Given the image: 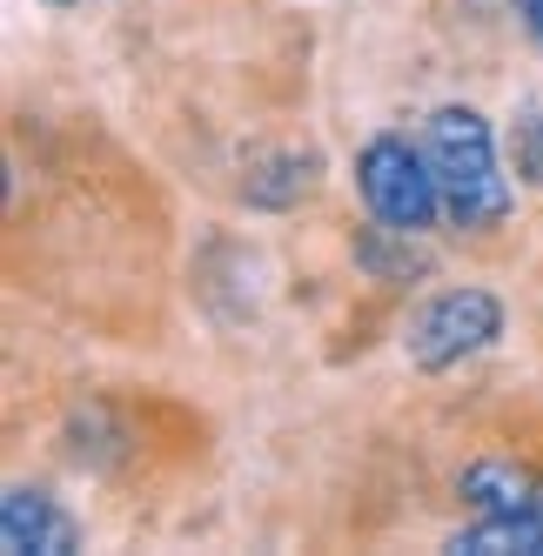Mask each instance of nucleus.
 <instances>
[{"label": "nucleus", "mask_w": 543, "mask_h": 556, "mask_svg": "<svg viewBox=\"0 0 543 556\" xmlns=\"http://www.w3.org/2000/svg\"><path fill=\"white\" fill-rule=\"evenodd\" d=\"M422 154L437 168V194H443V222L450 228H470V235H490L503 228V215L517 208V188L496 162V135L477 108H437L422 122Z\"/></svg>", "instance_id": "f257e3e1"}, {"label": "nucleus", "mask_w": 543, "mask_h": 556, "mask_svg": "<svg viewBox=\"0 0 543 556\" xmlns=\"http://www.w3.org/2000/svg\"><path fill=\"white\" fill-rule=\"evenodd\" d=\"M48 8H74V0H48Z\"/></svg>", "instance_id": "9b49d317"}, {"label": "nucleus", "mask_w": 543, "mask_h": 556, "mask_svg": "<svg viewBox=\"0 0 543 556\" xmlns=\"http://www.w3.org/2000/svg\"><path fill=\"white\" fill-rule=\"evenodd\" d=\"M349 255H356V268L369 275V282H382V289H409V282H422V275H430V249H422V235L390 228V222L356 228Z\"/></svg>", "instance_id": "423d86ee"}, {"label": "nucleus", "mask_w": 543, "mask_h": 556, "mask_svg": "<svg viewBox=\"0 0 543 556\" xmlns=\"http://www.w3.org/2000/svg\"><path fill=\"white\" fill-rule=\"evenodd\" d=\"M443 549L450 556H543V523L536 516H477Z\"/></svg>", "instance_id": "6e6552de"}, {"label": "nucleus", "mask_w": 543, "mask_h": 556, "mask_svg": "<svg viewBox=\"0 0 543 556\" xmlns=\"http://www.w3.org/2000/svg\"><path fill=\"white\" fill-rule=\"evenodd\" d=\"M456 496L477 516H536L543 523V469L517 456H477L456 476Z\"/></svg>", "instance_id": "39448f33"}, {"label": "nucleus", "mask_w": 543, "mask_h": 556, "mask_svg": "<svg viewBox=\"0 0 543 556\" xmlns=\"http://www.w3.org/2000/svg\"><path fill=\"white\" fill-rule=\"evenodd\" d=\"M503 336V302L490 289H443L430 295L416 315H409V336H403V355L422 369V376H443L456 363H470V355H483L490 342Z\"/></svg>", "instance_id": "7ed1b4c3"}, {"label": "nucleus", "mask_w": 543, "mask_h": 556, "mask_svg": "<svg viewBox=\"0 0 543 556\" xmlns=\"http://www.w3.org/2000/svg\"><path fill=\"white\" fill-rule=\"evenodd\" d=\"M308 188H316V154L289 148V154H268V162H255V168H249V181H242V202L276 215V208H295Z\"/></svg>", "instance_id": "0eeeda50"}, {"label": "nucleus", "mask_w": 543, "mask_h": 556, "mask_svg": "<svg viewBox=\"0 0 543 556\" xmlns=\"http://www.w3.org/2000/svg\"><path fill=\"white\" fill-rule=\"evenodd\" d=\"M517 21H523V34L543 48V0H517Z\"/></svg>", "instance_id": "9d476101"}, {"label": "nucleus", "mask_w": 543, "mask_h": 556, "mask_svg": "<svg viewBox=\"0 0 543 556\" xmlns=\"http://www.w3.org/2000/svg\"><path fill=\"white\" fill-rule=\"evenodd\" d=\"M510 175L523 188H543V108L536 101H523L510 114Z\"/></svg>", "instance_id": "1a4fd4ad"}, {"label": "nucleus", "mask_w": 543, "mask_h": 556, "mask_svg": "<svg viewBox=\"0 0 543 556\" xmlns=\"http://www.w3.org/2000/svg\"><path fill=\"white\" fill-rule=\"evenodd\" d=\"M0 549L8 556H74L81 549V523H74L48 490L14 483L0 496Z\"/></svg>", "instance_id": "20e7f679"}, {"label": "nucleus", "mask_w": 543, "mask_h": 556, "mask_svg": "<svg viewBox=\"0 0 543 556\" xmlns=\"http://www.w3.org/2000/svg\"><path fill=\"white\" fill-rule=\"evenodd\" d=\"M356 194L369 222H390V228H409V235H430L443 222V194H437V168L430 154L403 135H376L363 141L356 154Z\"/></svg>", "instance_id": "f03ea898"}]
</instances>
